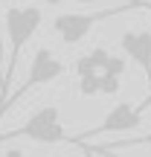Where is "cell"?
<instances>
[{
    "label": "cell",
    "instance_id": "cell-1",
    "mask_svg": "<svg viewBox=\"0 0 151 157\" xmlns=\"http://www.w3.org/2000/svg\"><path fill=\"white\" fill-rule=\"evenodd\" d=\"M44 23V12L38 6L26 3V6H9L6 9V38H9V56H6V73H3V84H0V105L6 102L12 87V78H15V67L17 58H21V50L29 44L38 26Z\"/></svg>",
    "mask_w": 151,
    "mask_h": 157
},
{
    "label": "cell",
    "instance_id": "cell-2",
    "mask_svg": "<svg viewBox=\"0 0 151 157\" xmlns=\"http://www.w3.org/2000/svg\"><path fill=\"white\" fill-rule=\"evenodd\" d=\"M140 9H151V6L148 3H116L113 9H99V12H61V15L52 17V32L61 38V44L76 47L90 35V29L96 23L116 17L122 12H140Z\"/></svg>",
    "mask_w": 151,
    "mask_h": 157
},
{
    "label": "cell",
    "instance_id": "cell-3",
    "mask_svg": "<svg viewBox=\"0 0 151 157\" xmlns=\"http://www.w3.org/2000/svg\"><path fill=\"white\" fill-rule=\"evenodd\" d=\"M17 137H26L32 143H44V146H55V143H70V134L64 131L61 122V111L55 105H44L21 125V128L9 131V134L0 137V143L6 140H17Z\"/></svg>",
    "mask_w": 151,
    "mask_h": 157
},
{
    "label": "cell",
    "instance_id": "cell-4",
    "mask_svg": "<svg viewBox=\"0 0 151 157\" xmlns=\"http://www.w3.org/2000/svg\"><path fill=\"white\" fill-rule=\"evenodd\" d=\"M64 70H67V67H64V61H58L52 50H47V47L35 50L32 64H29V73H26V82H23L21 87L15 90V93L6 96V102L0 105V117H3V113L9 111L15 102H21L32 87H41V84H50V82H55V78H61V76H64Z\"/></svg>",
    "mask_w": 151,
    "mask_h": 157
},
{
    "label": "cell",
    "instance_id": "cell-5",
    "mask_svg": "<svg viewBox=\"0 0 151 157\" xmlns=\"http://www.w3.org/2000/svg\"><path fill=\"white\" fill-rule=\"evenodd\" d=\"M148 105H151V96L142 105H134V102H119V105H113L111 111L105 113V119H102L96 128H90V131H84L81 137H70V143H87V140H93V137H102V134H116V131H134V128H140L142 125V113L148 111Z\"/></svg>",
    "mask_w": 151,
    "mask_h": 157
},
{
    "label": "cell",
    "instance_id": "cell-6",
    "mask_svg": "<svg viewBox=\"0 0 151 157\" xmlns=\"http://www.w3.org/2000/svg\"><path fill=\"white\" fill-rule=\"evenodd\" d=\"M76 76H102V73H113L122 78L125 76V58L122 56H111L105 47H93L90 52L76 58Z\"/></svg>",
    "mask_w": 151,
    "mask_h": 157
},
{
    "label": "cell",
    "instance_id": "cell-7",
    "mask_svg": "<svg viewBox=\"0 0 151 157\" xmlns=\"http://www.w3.org/2000/svg\"><path fill=\"white\" fill-rule=\"evenodd\" d=\"M119 47L142 70V76L148 82V96H151V29H128V32H122Z\"/></svg>",
    "mask_w": 151,
    "mask_h": 157
},
{
    "label": "cell",
    "instance_id": "cell-8",
    "mask_svg": "<svg viewBox=\"0 0 151 157\" xmlns=\"http://www.w3.org/2000/svg\"><path fill=\"white\" fill-rule=\"evenodd\" d=\"M131 146H151V131L142 137H134V140H122V143H111L105 148H131Z\"/></svg>",
    "mask_w": 151,
    "mask_h": 157
},
{
    "label": "cell",
    "instance_id": "cell-9",
    "mask_svg": "<svg viewBox=\"0 0 151 157\" xmlns=\"http://www.w3.org/2000/svg\"><path fill=\"white\" fill-rule=\"evenodd\" d=\"M76 3H148L151 6V0H76Z\"/></svg>",
    "mask_w": 151,
    "mask_h": 157
},
{
    "label": "cell",
    "instance_id": "cell-10",
    "mask_svg": "<svg viewBox=\"0 0 151 157\" xmlns=\"http://www.w3.org/2000/svg\"><path fill=\"white\" fill-rule=\"evenodd\" d=\"M3 73H6V41L0 35V84H3Z\"/></svg>",
    "mask_w": 151,
    "mask_h": 157
},
{
    "label": "cell",
    "instance_id": "cell-11",
    "mask_svg": "<svg viewBox=\"0 0 151 157\" xmlns=\"http://www.w3.org/2000/svg\"><path fill=\"white\" fill-rule=\"evenodd\" d=\"M6 157H23V151H21V148H9V151H6Z\"/></svg>",
    "mask_w": 151,
    "mask_h": 157
},
{
    "label": "cell",
    "instance_id": "cell-12",
    "mask_svg": "<svg viewBox=\"0 0 151 157\" xmlns=\"http://www.w3.org/2000/svg\"><path fill=\"white\" fill-rule=\"evenodd\" d=\"M84 157H99V154H96L93 148H87V146H84Z\"/></svg>",
    "mask_w": 151,
    "mask_h": 157
},
{
    "label": "cell",
    "instance_id": "cell-13",
    "mask_svg": "<svg viewBox=\"0 0 151 157\" xmlns=\"http://www.w3.org/2000/svg\"><path fill=\"white\" fill-rule=\"evenodd\" d=\"M93 151H96V148H93ZM96 154H99V157H113V154H108V151H102V148H99V151H96Z\"/></svg>",
    "mask_w": 151,
    "mask_h": 157
},
{
    "label": "cell",
    "instance_id": "cell-14",
    "mask_svg": "<svg viewBox=\"0 0 151 157\" xmlns=\"http://www.w3.org/2000/svg\"><path fill=\"white\" fill-rule=\"evenodd\" d=\"M47 3H61V0H47Z\"/></svg>",
    "mask_w": 151,
    "mask_h": 157
},
{
    "label": "cell",
    "instance_id": "cell-15",
    "mask_svg": "<svg viewBox=\"0 0 151 157\" xmlns=\"http://www.w3.org/2000/svg\"><path fill=\"white\" fill-rule=\"evenodd\" d=\"M102 148H105V146H102ZM108 151H111V148H108ZM113 154H116V151H113ZM116 157H119V154H116Z\"/></svg>",
    "mask_w": 151,
    "mask_h": 157
},
{
    "label": "cell",
    "instance_id": "cell-16",
    "mask_svg": "<svg viewBox=\"0 0 151 157\" xmlns=\"http://www.w3.org/2000/svg\"><path fill=\"white\" fill-rule=\"evenodd\" d=\"M0 3H3V0H0Z\"/></svg>",
    "mask_w": 151,
    "mask_h": 157
}]
</instances>
